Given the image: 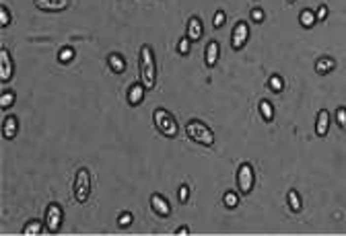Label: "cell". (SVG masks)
I'll use <instances>...</instances> for the list:
<instances>
[{"instance_id": "9a60e30c", "label": "cell", "mask_w": 346, "mask_h": 236, "mask_svg": "<svg viewBox=\"0 0 346 236\" xmlns=\"http://www.w3.org/2000/svg\"><path fill=\"white\" fill-rule=\"evenodd\" d=\"M19 134V119L17 115H6L4 123H2V136L4 140H15Z\"/></svg>"}, {"instance_id": "30bf717a", "label": "cell", "mask_w": 346, "mask_h": 236, "mask_svg": "<svg viewBox=\"0 0 346 236\" xmlns=\"http://www.w3.org/2000/svg\"><path fill=\"white\" fill-rule=\"evenodd\" d=\"M151 207H153L155 214L161 216V218H169V216H171V206H169V202H167L163 195H159V193H153V195H151Z\"/></svg>"}, {"instance_id": "e0dca14e", "label": "cell", "mask_w": 346, "mask_h": 236, "mask_svg": "<svg viewBox=\"0 0 346 236\" xmlns=\"http://www.w3.org/2000/svg\"><path fill=\"white\" fill-rule=\"evenodd\" d=\"M107 64L111 68V72H115V74H122L126 70V60H124V56L118 54V52H113V54L107 56Z\"/></svg>"}, {"instance_id": "83f0119b", "label": "cell", "mask_w": 346, "mask_h": 236, "mask_svg": "<svg viewBox=\"0 0 346 236\" xmlns=\"http://www.w3.org/2000/svg\"><path fill=\"white\" fill-rule=\"evenodd\" d=\"M225 23H227L225 10H216L214 17H212V27H214V29H221V27H225Z\"/></svg>"}, {"instance_id": "4fadbf2b", "label": "cell", "mask_w": 346, "mask_h": 236, "mask_svg": "<svg viewBox=\"0 0 346 236\" xmlns=\"http://www.w3.org/2000/svg\"><path fill=\"white\" fill-rule=\"evenodd\" d=\"M186 35H188V37H190L192 41H200V39H202V35H204V25H202L200 17H190Z\"/></svg>"}, {"instance_id": "8fae6325", "label": "cell", "mask_w": 346, "mask_h": 236, "mask_svg": "<svg viewBox=\"0 0 346 236\" xmlns=\"http://www.w3.org/2000/svg\"><path fill=\"white\" fill-rule=\"evenodd\" d=\"M330 132V111L328 109H319L315 117V136L317 138H326Z\"/></svg>"}, {"instance_id": "277c9868", "label": "cell", "mask_w": 346, "mask_h": 236, "mask_svg": "<svg viewBox=\"0 0 346 236\" xmlns=\"http://www.w3.org/2000/svg\"><path fill=\"white\" fill-rule=\"evenodd\" d=\"M91 195V173L87 167H80L74 177V199L78 204H87Z\"/></svg>"}, {"instance_id": "ba28073f", "label": "cell", "mask_w": 346, "mask_h": 236, "mask_svg": "<svg viewBox=\"0 0 346 236\" xmlns=\"http://www.w3.org/2000/svg\"><path fill=\"white\" fill-rule=\"evenodd\" d=\"M13 74H15L13 60H10V54L6 47H2V50H0V82L6 85V82H10V78H13Z\"/></svg>"}, {"instance_id": "9c48e42d", "label": "cell", "mask_w": 346, "mask_h": 236, "mask_svg": "<svg viewBox=\"0 0 346 236\" xmlns=\"http://www.w3.org/2000/svg\"><path fill=\"white\" fill-rule=\"evenodd\" d=\"M33 4L43 13H60V10L68 8L70 0H33Z\"/></svg>"}, {"instance_id": "d590c367", "label": "cell", "mask_w": 346, "mask_h": 236, "mask_svg": "<svg viewBox=\"0 0 346 236\" xmlns=\"http://www.w3.org/2000/svg\"><path fill=\"white\" fill-rule=\"evenodd\" d=\"M256 2H258V0H256Z\"/></svg>"}, {"instance_id": "7a4b0ae2", "label": "cell", "mask_w": 346, "mask_h": 236, "mask_svg": "<svg viewBox=\"0 0 346 236\" xmlns=\"http://www.w3.org/2000/svg\"><path fill=\"white\" fill-rule=\"evenodd\" d=\"M186 134L192 142H196V144H202V146H212L214 144V134H212V129L206 125L204 121L200 119H190L186 123Z\"/></svg>"}, {"instance_id": "52a82bcc", "label": "cell", "mask_w": 346, "mask_h": 236, "mask_svg": "<svg viewBox=\"0 0 346 236\" xmlns=\"http://www.w3.org/2000/svg\"><path fill=\"white\" fill-rule=\"evenodd\" d=\"M247 39H249V25L245 21H239L233 29V33H231V47H233L235 52H239L241 47L247 43Z\"/></svg>"}, {"instance_id": "6da1fadb", "label": "cell", "mask_w": 346, "mask_h": 236, "mask_svg": "<svg viewBox=\"0 0 346 236\" xmlns=\"http://www.w3.org/2000/svg\"><path fill=\"white\" fill-rule=\"evenodd\" d=\"M138 64H140V82L151 90L157 85V62H155V54L153 47L144 43L140 47V56H138Z\"/></svg>"}, {"instance_id": "2e32d148", "label": "cell", "mask_w": 346, "mask_h": 236, "mask_svg": "<svg viewBox=\"0 0 346 236\" xmlns=\"http://www.w3.org/2000/svg\"><path fill=\"white\" fill-rule=\"evenodd\" d=\"M315 72L319 74V76H326V74H330L334 68H336V60L334 58H330V56H324V58H319V60L315 62Z\"/></svg>"}, {"instance_id": "4dcf8cb0", "label": "cell", "mask_w": 346, "mask_h": 236, "mask_svg": "<svg viewBox=\"0 0 346 236\" xmlns=\"http://www.w3.org/2000/svg\"><path fill=\"white\" fill-rule=\"evenodd\" d=\"M177 199H179V204H188V199H190V187L183 183L179 187V191H177Z\"/></svg>"}, {"instance_id": "8992f818", "label": "cell", "mask_w": 346, "mask_h": 236, "mask_svg": "<svg viewBox=\"0 0 346 236\" xmlns=\"http://www.w3.org/2000/svg\"><path fill=\"white\" fill-rule=\"evenodd\" d=\"M64 222V209L60 204H50L48 207H45V216H43V224H45V230H48L50 234H56L60 232V226Z\"/></svg>"}, {"instance_id": "f546056e", "label": "cell", "mask_w": 346, "mask_h": 236, "mask_svg": "<svg viewBox=\"0 0 346 236\" xmlns=\"http://www.w3.org/2000/svg\"><path fill=\"white\" fill-rule=\"evenodd\" d=\"M249 17H251V21L253 23H258V25H260V23H264V19H266V13H264V10L262 8H251V13H249Z\"/></svg>"}, {"instance_id": "1f68e13d", "label": "cell", "mask_w": 346, "mask_h": 236, "mask_svg": "<svg viewBox=\"0 0 346 236\" xmlns=\"http://www.w3.org/2000/svg\"><path fill=\"white\" fill-rule=\"evenodd\" d=\"M132 220H134V216L130 214V211H122V216L118 218V226H122V228L130 226V224H132Z\"/></svg>"}, {"instance_id": "ac0fdd59", "label": "cell", "mask_w": 346, "mask_h": 236, "mask_svg": "<svg viewBox=\"0 0 346 236\" xmlns=\"http://www.w3.org/2000/svg\"><path fill=\"white\" fill-rule=\"evenodd\" d=\"M286 199H288V207H291V211H295V214H299V211L303 209L301 195H299L297 189H291V191L286 193Z\"/></svg>"}, {"instance_id": "836d02e7", "label": "cell", "mask_w": 346, "mask_h": 236, "mask_svg": "<svg viewBox=\"0 0 346 236\" xmlns=\"http://www.w3.org/2000/svg\"><path fill=\"white\" fill-rule=\"evenodd\" d=\"M175 234H183V236H186V234H190V228H188V226H179V228L175 230Z\"/></svg>"}, {"instance_id": "603a6c76", "label": "cell", "mask_w": 346, "mask_h": 236, "mask_svg": "<svg viewBox=\"0 0 346 236\" xmlns=\"http://www.w3.org/2000/svg\"><path fill=\"white\" fill-rule=\"evenodd\" d=\"M268 88H270L272 92H282V90H284V78H282L280 74H272V76L268 78Z\"/></svg>"}, {"instance_id": "5bb4252c", "label": "cell", "mask_w": 346, "mask_h": 236, "mask_svg": "<svg viewBox=\"0 0 346 236\" xmlns=\"http://www.w3.org/2000/svg\"><path fill=\"white\" fill-rule=\"evenodd\" d=\"M144 92H146V87L142 82H134V85L128 88V103L132 107H138L142 101H144Z\"/></svg>"}, {"instance_id": "3957f363", "label": "cell", "mask_w": 346, "mask_h": 236, "mask_svg": "<svg viewBox=\"0 0 346 236\" xmlns=\"http://www.w3.org/2000/svg\"><path fill=\"white\" fill-rule=\"evenodd\" d=\"M153 119H155V125L161 134H163L165 138H177L179 134V127H177V121H175V117H173L167 109L163 107H159L153 111Z\"/></svg>"}, {"instance_id": "d6986e66", "label": "cell", "mask_w": 346, "mask_h": 236, "mask_svg": "<svg viewBox=\"0 0 346 236\" xmlns=\"http://www.w3.org/2000/svg\"><path fill=\"white\" fill-rule=\"evenodd\" d=\"M43 228H45V224L43 222H39V220H29L25 226H23V236H33V234H39V232H43Z\"/></svg>"}, {"instance_id": "d4e9b609", "label": "cell", "mask_w": 346, "mask_h": 236, "mask_svg": "<svg viewBox=\"0 0 346 236\" xmlns=\"http://www.w3.org/2000/svg\"><path fill=\"white\" fill-rule=\"evenodd\" d=\"M223 204H225V207H229V209H235V207L239 206V193H235V191H225Z\"/></svg>"}, {"instance_id": "f1b7e54d", "label": "cell", "mask_w": 346, "mask_h": 236, "mask_svg": "<svg viewBox=\"0 0 346 236\" xmlns=\"http://www.w3.org/2000/svg\"><path fill=\"white\" fill-rule=\"evenodd\" d=\"M334 117H336V123L340 129H346V107H338L336 113H334Z\"/></svg>"}, {"instance_id": "5b68a950", "label": "cell", "mask_w": 346, "mask_h": 236, "mask_svg": "<svg viewBox=\"0 0 346 236\" xmlns=\"http://www.w3.org/2000/svg\"><path fill=\"white\" fill-rule=\"evenodd\" d=\"M253 185H256V173L249 162H241L237 169V187L241 195H249L253 191Z\"/></svg>"}, {"instance_id": "7402d4cb", "label": "cell", "mask_w": 346, "mask_h": 236, "mask_svg": "<svg viewBox=\"0 0 346 236\" xmlns=\"http://www.w3.org/2000/svg\"><path fill=\"white\" fill-rule=\"evenodd\" d=\"M74 56H76V52L72 50V47L70 45H64V47H60V52H58V62L68 64V62L74 60Z\"/></svg>"}, {"instance_id": "cb8c5ba5", "label": "cell", "mask_w": 346, "mask_h": 236, "mask_svg": "<svg viewBox=\"0 0 346 236\" xmlns=\"http://www.w3.org/2000/svg\"><path fill=\"white\" fill-rule=\"evenodd\" d=\"M15 101H17V97H15V92L13 90H4L2 94H0V109H10L15 105Z\"/></svg>"}, {"instance_id": "e575fe53", "label": "cell", "mask_w": 346, "mask_h": 236, "mask_svg": "<svg viewBox=\"0 0 346 236\" xmlns=\"http://www.w3.org/2000/svg\"><path fill=\"white\" fill-rule=\"evenodd\" d=\"M286 2H288V4H293V2H295V0H286Z\"/></svg>"}, {"instance_id": "44dd1931", "label": "cell", "mask_w": 346, "mask_h": 236, "mask_svg": "<svg viewBox=\"0 0 346 236\" xmlns=\"http://www.w3.org/2000/svg\"><path fill=\"white\" fill-rule=\"evenodd\" d=\"M260 115H262V119L266 121V123L274 121V107H272L270 101H266V99L260 101Z\"/></svg>"}, {"instance_id": "484cf974", "label": "cell", "mask_w": 346, "mask_h": 236, "mask_svg": "<svg viewBox=\"0 0 346 236\" xmlns=\"http://www.w3.org/2000/svg\"><path fill=\"white\" fill-rule=\"evenodd\" d=\"M10 21H13V17H10V10H8L6 4H2V6H0V27L6 29L10 25Z\"/></svg>"}, {"instance_id": "7c38bea8", "label": "cell", "mask_w": 346, "mask_h": 236, "mask_svg": "<svg viewBox=\"0 0 346 236\" xmlns=\"http://www.w3.org/2000/svg\"><path fill=\"white\" fill-rule=\"evenodd\" d=\"M218 56H221V45H218V41H208L206 43V52H204V62L208 68H214L216 62H218Z\"/></svg>"}, {"instance_id": "4316f807", "label": "cell", "mask_w": 346, "mask_h": 236, "mask_svg": "<svg viewBox=\"0 0 346 236\" xmlns=\"http://www.w3.org/2000/svg\"><path fill=\"white\" fill-rule=\"evenodd\" d=\"M190 47H192V39L188 37V35H183V37L179 39V43H177V52L181 56H188L190 54Z\"/></svg>"}, {"instance_id": "ffe728a7", "label": "cell", "mask_w": 346, "mask_h": 236, "mask_svg": "<svg viewBox=\"0 0 346 236\" xmlns=\"http://www.w3.org/2000/svg\"><path fill=\"white\" fill-rule=\"evenodd\" d=\"M299 23H301V27H305V29H311L317 23V19H315V13L313 10H309V8H303L301 10V15H299Z\"/></svg>"}, {"instance_id": "d6a6232c", "label": "cell", "mask_w": 346, "mask_h": 236, "mask_svg": "<svg viewBox=\"0 0 346 236\" xmlns=\"http://www.w3.org/2000/svg\"><path fill=\"white\" fill-rule=\"evenodd\" d=\"M315 19L317 23H324L328 19V4H319V8L315 10Z\"/></svg>"}]
</instances>
